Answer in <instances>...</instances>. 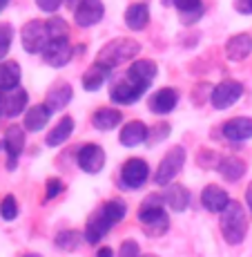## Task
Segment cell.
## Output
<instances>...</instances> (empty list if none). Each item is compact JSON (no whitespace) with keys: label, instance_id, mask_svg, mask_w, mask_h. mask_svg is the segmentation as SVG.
Listing matches in <instances>:
<instances>
[{"label":"cell","instance_id":"cell-44","mask_svg":"<svg viewBox=\"0 0 252 257\" xmlns=\"http://www.w3.org/2000/svg\"><path fill=\"white\" fill-rule=\"evenodd\" d=\"M245 204L252 208V184L248 186V190H245Z\"/></svg>","mask_w":252,"mask_h":257},{"label":"cell","instance_id":"cell-22","mask_svg":"<svg viewBox=\"0 0 252 257\" xmlns=\"http://www.w3.org/2000/svg\"><path fill=\"white\" fill-rule=\"evenodd\" d=\"M125 25L132 32H141L150 25V7L145 3H132L125 9Z\"/></svg>","mask_w":252,"mask_h":257},{"label":"cell","instance_id":"cell-8","mask_svg":"<svg viewBox=\"0 0 252 257\" xmlns=\"http://www.w3.org/2000/svg\"><path fill=\"white\" fill-rule=\"evenodd\" d=\"M25 141H27L25 139V127L12 123V125L5 130L3 148H5V152H7V170H16L18 159H21V155L25 150Z\"/></svg>","mask_w":252,"mask_h":257},{"label":"cell","instance_id":"cell-26","mask_svg":"<svg viewBox=\"0 0 252 257\" xmlns=\"http://www.w3.org/2000/svg\"><path fill=\"white\" fill-rule=\"evenodd\" d=\"M74 127H76V123H74V118L72 116H63L61 121L54 125V130L47 135V139L45 143L49 148H58V146H63L69 137H72V132H74Z\"/></svg>","mask_w":252,"mask_h":257},{"label":"cell","instance_id":"cell-9","mask_svg":"<svg viewBox=\"0 0 252 257\" xmlns=\"http://www.w3.org/2000/svg\"><path fill=\"white\" fill-rule=\"evenodd\" d=\"M76 161L83 172H87V175H98V172L105 168V150H103L98 143H85V146L78 148Z\"/></svg>","mask_w":252,"mask_h":257},{"label":"cell","instance_id":"cell-14","mask_svg":"<svg viewBox=\"0 0 252 257\" xmlns=\"http://www.w3.org/2000/svg\"><path fill=\"white\" fill-rule=\"evenodd\" d=\"M176 103H179V92L172 90V87H161V90H156L150 96L147 107H150V112H154V114H170L176 107Z\"/></svg>","mask_w":252,"mask_h":257},{"label":"cell","instance_id":"cell-6","mask_svg":"<svg viewBox=\"0 0 252 257\" xmlns=\"http://www.w3.org/2000/svg\"><path fill=\"white\" fill-rule=\"evenodd\" d=\"M49 41H52V38H49L45 21H36V18H34V21H27L23 25L21 43L27 54H43Z\"/></svg>","mask_w":252,"mask_h":257},{"label":"cell","instance_id":"cell-40","mask_svg":"<svg viewBox=\"0 0 252 257\" xmlns=\"http://www.w3.org/2000/svg\"><path fill=\"white\" fill-rule=\"evenodd\" d=\"M201 16H203V7L192 9V12H181V14H179V18H181V23H183V25H192V23H196Z\"/></svg>","mask_w":252,"mask_h":257},{"label":"cell","instance_id":"cell-23","mask_svg":"<svg viewBox=\"0 0 252 257\" xmlns=\"http://www.w3.org/2000/svg\"><path fill=\"white\" fill-rule=\"evenodd\" d=\"M21 65L16 61H0V90L3 92H14L21 87Z\"/></svg>","mask_w":252,"mask_h":257},{"label":"cell","instance_id":"cell-16","mask_svg":"<svg viewBox=\"0 0 252 257\" xmlns=\"http://www.w3.org/2000/svg\"><path fill=\"white\" fill-rule=\"evenodd\" d=\"M150 139V127L143 121H130L121 127V135H118V141L125 148H136L141 143H145Z\"/></svg>","mask_w":252,"mask_h":257},{"label":"cell","instance_id":"cell-25","mask_svg":"<svg viewBox=\"0 0 252 257\" xmlns=\"http://www.w3.org/2000/svg\"><path fill=\"white\" fill-rule=\"evenodd\" d=\"M216 170L225 181L234 184L245 175V161H241L239 157H221L219 164H216Z\"/></svg>","mask_w":252,"mask_h":257},{"label":"cell","instance_id":"cell-32","mask_svg":"<svg viewBox=\"0 0 252 257\" xmlns=\"http://www.w3.org/2000/svg\"><path fill=\"white\" fill-rule=\"evenodd\" d=\"M45 25H47V32H49V38H69V25H67V21H63L61 16H56L54 14L52 18H47L45 21Z\"/></svg>","mask_w":252,"mask_h":257},{"label":"cell","instance_id":"cell-36","mask_svg":"<svg viewBox=\"0 0 252 257\" xmlns=\"http://www.w3.org/2000/svg\"><path fill=\"white\" fill-rule=\"evenodd\" d=\"M118 257H141V248L134 239H125L118 248Z\"/></svg>","mask_w":252,"mask_h":257},{"label":"cell","instance_id":"cell-35","mask_svg":"<svg viewBox=\"0 0 252 257\" xmlns=\"http://www.w3.org/2000/svg\"><path fill=\"white\" fill-rule=\"evenodd\" d=\"M65 190V184H63L58 177H52V179H47V186H45V199H56L61 192Z\"/></svg>","mask_w":252,"mask_h":257},{"label":"cell","instance_id":"cell-39","mask_svg":"<svg viewBox=\"0 0 252 257\" xmlns=\"http://www.w3.org/2000/svg\"><path fill=\"white\" fill-rule=\"evenodd\" d=\"M170 3L174 5L176 9H179V14H181V12H192V9L203 7V5H201V0H170Z\"/></svg>","mask_w":252,"mask_h":257},{"label":"cell","instance_id":"cell-45","mask_svg":"<svg viewBox=\"0 0 252 257\" xmlns=\"http://www.w3.org/2000/svg\"><path fill=\"white\" fill-rule=\"evenodd\" d=\"M5 94H3V90H0V116H5Z\"/></svg>","mask_w":252,"mask_h":257},{"label":"cell","instance_id":"cell-11","mask_svg":"<svg viewBox=\"0 0 252 257\" xmlns=\"http://www.w3.org/2000/svg\"><path fill=\"white\" fill-rule=\"evenodd\" d=\"M147 179H150V166H147V161H143V159H130V161H125V164H123V168H121V181H123V186L136 190V188L145 186Z\"/></svg>","mask_w":252,"mask_h":257},{"label":"cell","instance_id":"cell-15","mask_svg":"<svg viewBox=\"0 0 252 257\" xmlns=\"http://www.w3.org/2000/svg\"><path fill=\"white\" fill-rule=\"evenodd\" d=\"M112 226H114V224H112V221L103 215V210L98 208L90 217V219H87V224H85V233H83V235H85V241H87V244H92V246L98 244V241H101L103 237L112 230Z\"/></svg>","mask_w":252,"mask_h":257},{"label":"cell","instance_id":"cell-2","mask_svg":"<svg viewBox=\"0 0 252 257\" xmlns=\"http://www.w3.org/2000/svg\"><path fill=\"white\" fill-rule=\"evenodd\" d=\"M138 52H141V43L134 41V38H114L107 45H103V49L96 54V61L94 63H98L107 72H112L114 67L136 58Z\"/></svg>","mask_w":252,"mask_h":257},{"label":"cell","instance_id":"cell-24","mask_svg":"<svg viewBox=\"0 0 252 257\" xmlns=\"http://www.w3.org/2000/svg\"><path fill=\"white\" fill-rule=\"evenodd\" d=\"M163 199H165L167 208L174 210V212H183L190 204V190L181 184H174V186H167V190L163 192Z\"/></svg>","mask_w":252,"mask_h":257},{"label":"cell","instance_id":"cell-17","mask_svg":"<svg viewBox=\"0 0 252 257\" xmlns=\"http://www.w3.org/2000/svg\"><path fill=\"white\" fill-rule=\"evenodd\" d=\"M252 54V36L250 34H236L225 43V58L232 63L245 61Z\"/></svg>","mask_w":252,"mask_h":257},{"label":"cell","instance_id":"cell-48","mask_svg":"<svg viewBox=\"0 0 252 257\" xmlns=\"http://www.w3.org/2000/svg\"><path fill=\"white\" fill-rule=\"evenodd\" d=\"M141 257H156V255H141Z\"/></svg>","mask_w":252,"mask_h":257},{"label":"cell","instance_id":"cell-3","mask_svg":"<svg viewBox=\"0 0 252 257\" xmlns=\"http://www.w3.org/2000/svg\"><path fill=\"white\" fill-rule=\"evenodd\" d=\"M219 228H221L223 239L228 241L230 246H236L245 239V233H248V212L243 210V206H241L239 201L232 199L223 208Z\"/></svg>","mask_w":252,"mask_h":257},{"label":"cell","instance_id":"cell-31","mask_svg":"<svg viewBox=\"0 0 252 257\" xmlns=\"http://www.w3.org/2000/svg\"><path fill=\"white\" fill-rule=\"evenodd\" d=\"M101 210L112 224H118V221H123L127 217V206H125V201H121V199L105 201V204L101 206Z\"/></svg>","mask_w":252,"mask_h":257},{"label":"cell","instance_id":"cell-12","mask_svg":"<svg viewBox=\"0 0 252 257\" xmlns=\"http://www.w3.org/2000/svg\"><path fill=\"white\" fill-rule=\"evenodd\" d=\"M105 16V5L101 0H83L76 9H74V23L78 27H94Z\"/></svg>","mask_w":252,"mask_h":257},{"label":"cell","instance_id":"cell-13","mask_svg":"<svg viewBox=\"0 0 252 257\" xmlns=\"http://www.w3.org/2000/svg\"><path fill=\"white\" fill-rule=\"evenodd\" d=\"M221 135L223 139L232 143H243L252 139V118L250 116H234L221 125Z\"/></svg>","mask_w":252,"mask_h":257},{"label":"cell","instance_id":"cell-28","mask_svg":"<svg viewBox=\"0 0 252 257\" xmlns=\"http://www.w3.org/2000/svg\"><path fill=\"white\" fill-rule=\"evenodd\" d=\"M29 103V94L23 90V87H16L7 98H5V116L7 118H16L21 116L25 110H27Z\"/></svg>","mask_w":252,"mask_h":257},{"label":"cell","instance_id":"cell-19","mask_svg":"<svg viewBox=\"0 0 252 257\" xmlns=\"http://www.w3.org/2000/svg\"><path fill=\"white\" fill-rule=\"evenodd\" d=\"M230 201H232L230 195L221 186L210 184V186L203 188V192H201V204H203V208L210 210V212H223V208L230 204Z\"/></svg>","mask_w":252,"mask_h":257},{"label":"cell","instance_id":"cell-7","mask_svg":"<svg viewBox=\"0 0 252 257\" xmlns=\"http://www.w3.org/2000/svg\"><path fill=\"white\" fill-rule=\"evenodd\" d=\"M243 96V85L239 81H221L210 90V105L214 110H228Z\"/></svg>","mask_w":252,"mask_h":257},{"label":"cell","instance_id":"cell-4","mask_svg":"<svg viewBox=\"0 0 252 257\" xmlns=\"http://www.w3.org/2000/svg\"><path fill=\"white\" fill-rule=\"evenodd\" d=\"M150 90L147 83H141L136 78H132L130 74L121 76L118 81L112 83L110 87V98L112 103H118V105H134L136 101H141V96Z\"/></svg>","mask_w":252,"mask_h":257},{"label":"cell","instance_id":"cell-29","mask_svg":"<svg viewBox=\"0 0 252 257\" xmlns=\"http://www.w3.org/2000/svg\"><path fill=\"white\" fill-rule=\"evenodd\" d=\"M107 76H110V72H107L105 67H101L98 63H94L90 70L83 74V87H85L87 92H98L105 85Z\"/></svg>","mask_w":252,"mask_h":257},{"label":"cell","instance_id":"cell-42","mask_svg":"<svg viewBox=\"0 0 252 257\" xmlns=\"http://www.w3.org/2000/svg\"><path fill=\"white\" fill-rule=\"evenodd\" d=\"M96 257H114V250H112L110 246H101V248H98V253H96Z\"/></svg>","mask_w":252,"mask_h":257},{"label":"cell","instance_id":"cell-21","mask_svg":"<svg viewBox=\"0 0 252 257\" xmlns=\"http://www.w3.org/2000/svg\"><path fill=\"white\" fill-rule=\"evenodd\" d=\"M123 123V114L121 110L116 107H98L96 112L92 114V125L101 132H107V130H114Z\"/></svg>","mask_w":252,"mask_h":257},{"label":"cell","instance_id":"cell-20","mask_svg":"<svg viewBox=\"0 0 252 257\" xmlns=\"http://www.w3.org/2000/svg\"><path fill=\"white\" fill-rule=\"evenodd\" d=\"M72 98H74L72 85L65 83V81H61V83H56L54 87H49L45 103H47V107L52 112H61V110H65V107L69 105V101H72Z\"/></svg>","mask_w":252,"mask_h":257},{"label":"cell","instance_id":"cell-41","mask_svg":"<svg viewBox=\"0 0 252 257\" xmlns=\"http://www.w3.org/2000/svg\"><path fill=\"white\" fill-rule=\"evenodd\" d=\"M232 7H234V12L241 14V16H250L252 14V0H234Z\"/></svg>","mask_w":252,"mask_h":257},{"label":"cell","instance_id":"cell-37","mask_svg":"<svg viewBox=\"0 0 252 257\" xmlns=\"http://www.w3.org/2000/svg\"><path fill=\"white\" fill-rule=\"evenodd\" d=\"M170 137V123H159L150 130V139L152 143H159V141H165Z\"/></svg>","mask_w":252,"mask_h":257},{"label":"cell","instance_id":"cell-27","mask_svg":"<svg viewBox=\"0 0 252 257\" xmlns=\"http://www.w3.org/2000/svg\"><path fill=\"white\" fill-rule=\"evenodd\" d=\"M127 74H130L132 78H136V81L152 85V81H154L156 74H159V67H156L154 61L143 58V61H134V63H132V65L127 67Z\"/></svg>","mask_w":252,"mask_h":257},{"label":"cell","instance_id":"cell-1","mask_svg":"<svg viewBox=\"0 0 252 257\" xmlns=\"http://www.w3.org/2000/svg\"><path fill=\"white\" fill-rule=\"evenodd\" d=\"M163 204H165L163 195L154 192L138 208V221L143 224V233L147 237H163L170 230V217L163 210Z\"/></svg>","mask_w":252,"mask_h":257},{"label":"cell","instance_id":"cell-47","mask_svg":"<svg viewBox=\"0 0 252 257\" xmlns=\"http://www.w3.org/2000/svg\"><path fill=\"white\" fill-rule=\"evenodd\" d=\"M23 257H43V255H38V253H27V255H23Z\"/></svg>","mask_w":252,"mask_h":257},{"label":"cell","instance_id":"cell-49","mask_svg":"<svg viewBox=\"0 0 252 257\" xmlns=\"http://www.w3.org/2000/svg\"><path fill=\"white\" fill-rule=\"evenodd\" d=\"M250 217H252V208H250Z\"/></svg>","mask_w":252,"mask_h":257},{"label":"cell","instance_id":"cell-38","mask_svg":"<svg viewBox=\"0 0 252 257\" xmlns=\"http://www.w3.org/2000/svg\"><path fill=\"white\" fill-rule=\"evenodd\" d=\"M63 0H36V7L45 14H56L61 9Z\"/></svg>","mask_w":252,"mask_h":257},{"label":"cell","instance_id":"cell-43","mask_svg":"<svg viewBox=\"0 0 252 257\" xmlns=\"http://www.w3.org/2000/svg\"><path fill=\"white\" fill-rule=\"evenodd\" d=\"M63 3H65V5H67V9H72V12H74V9H76V7H78V5H81V3H83V0H63Z\"/></svg>","mask_w":252,"mask_h":257},{"label":"cell","instance_id":"cell-30","mask_svg":"<svg viewBox=\"0 0 252 257\" xmlns=\"http://www.w3.org/2000/svg\"><path fill=\"white\" fill-rule=\"evenodd\" d=\"M85 239V235H81L78 230H61L56 237H54V241H56V246L61 250H76L78 246H81V241Z\"/></svg>","mask_w":252,"mask_h":257},{"label":"cell","instance_id":"cell-34","mask_svg":"<svg viewBox=\"0 0 252 257\" xmlns=\"http://www.w3.org/2000/svg\"><path fill=\"white\" fill-rule=\"evenodd\" d=\"M18 201L14 195H7L3 201H0V217H3L5 221H14L18 217Z\"/></svg>","mask_w":252,"mask_h":257},{"label":"cell","instance_id":"cell-5","mask_svg":"<svg viewBox=\"0 0 252 257\" xmlns=\"http://www.w3.org/2000/svg\"><path fill=\"white\" fill-rule=\"evenodd\" d=\"M185 166V148L183 146H174L172 150L165 152V157L161 159L159 168H156V175H154V181L159 186H170L172 181L176 179L181 170Z\"/></svg>","mask_w":252,"mask_h":257},{"label":"cell","instance_id":"cell-10","mask_svg":"<svg viewBox=\"0 0 252 257\" xmlns=\"http://www.w3.org/2000/svg\"><path fill=\"white\" fill-rule=\"evenodd\" d=\"M43 61L47 63L49 67H65L69 61H72L74 56V47L72 43H69V38H54V41L47 43L45 52L41 54Z\"/></svg>","mask_w":252,"mask_h":257},{"label":"cell","instance_id":"cell-18","mask_svg":"<svg viewBox=\"0 0 252 257\" xmlns=\"http://www.w3.org/2000/svg\"><path fill=\"white\" fill-rule=\"evenodd\" d=\"M54 112L47 107V103H36V105L27 107L25 112V121H23V127L27 132H41L43 127L49 123Z\"/></svg>","mask_w":252,"mask_h":257},{"label":"cell","instance_id":"cell-33","mask_svg":"<svg viewBox=\"0 0 252 257\" xmlns=\"http://www.w3.org/2000/svg\"><path fill=\"white\" fill-rule=\"evenodd\" d=\"M14 43V27L12 23H0V61H5Z\"/></svg>","mask_w":252,"mask_h":257},{"label":"cell","instance_id":"cell-46","mask_svg":"<svg viewBox=\"0 0 252 257\" xmlns=\"http://www.w3.org/2000/svg\"><path fill=\"white\" fill-rule=\"evenodd\" d=\"M7 5H9V0H0V14L5 12V7H7Z\"/></svg>","mask_w":252,"mask_h":257}]
</instances>
